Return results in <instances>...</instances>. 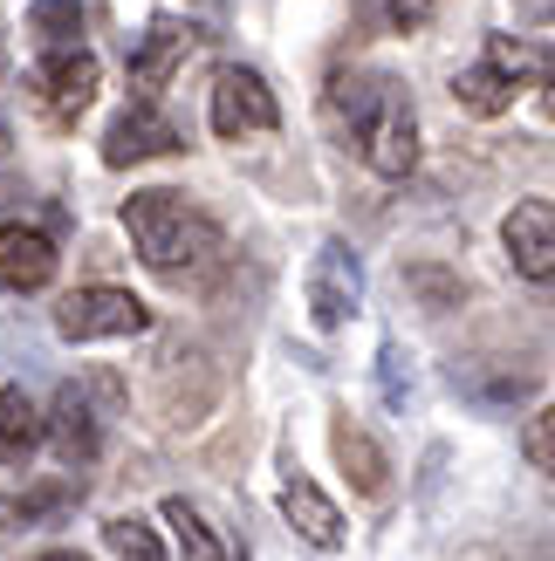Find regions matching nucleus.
I'll use <instances>...</instances> for the list:
<instances>
[{
    "label": "nucleus",
    "instance_id": "nucleus-9",
    "mask_svg": "<svg viewBox=\"0 0 555 561\" xmlns=\"http://www.w3.org/2000/svg\"><path fill=\"white\" fill-rule=\"evenodd\" d=\"M501 247L514 274L555 280V199H514V213L501 219Z\"/></svg>",
    "mask_w": 555,
    "mask_h": 561
},
{
    "label": "nucleus",
    "instance_id": "nucleus-6",
    "mask_svg": "<svg viewBox=\"0 0 555 561\" xmlns=\"http://www.w3.org/2000/svg\"><path fill=\"white\" fill-rule=\"evenodd\" d=\"M192 42H200V27L172 21V14H158L145 35H137V48H131V90H137V103H158V90L185 69Z\"/></svg>",
    "mask_w": 555,
    "mask_h": 561
},
{
    "label": "nucleus",
    "instance_id": "nucleus-15",
    "mask_svg": "<svg viewBox=\"0 0 555 561\" xmlns=\"http://www.w3.org/2000/svg\"><path fill=\"white\" fill-rule=\"evenodd\" d=\"M42 411H35V398H27V390L21 383H8V390H0V466H27V459H35L42 453Z\"/></svg>",
    "mask_w": 555,
    "mask_h": 561
},
{
    "label": "nucleus",
    "instance_id": "nucleus-24",
    "mask_svg": "<svg viewBox=\"0 0 555 561\" xmlns=\"http://www.w3.org/2000/svg\"><path fill=\"white\" fill-rule=\"evenodd\" d=\"M35 561H90V554H76V548H48V554H35Z\"/></svg>",
    "mask_w": 555,
    "mask_h": 561
},
{
    "label": "nucleus",
    "instance_id": "nucleus-22",
    "mask_svg": "<svg viewBox=\"0 0 555 561\" xmlns=\"http://www.w3.org/2000/svg\"><path fill=\"white\" fill-rule=\"evenodd\" d=\"M377 363H384V398H392V404H405V390H411V377L398 370V363H405V356H398V343H384V356H377Z\"/></svg>",
    "mask_w": 555,
    "mask_h": 561
},
{
    "label": "nucleus",
    "instance_id": "nucleus-14",
    "mask_svg": "<svg viewBox=\"0 0 555 561\" xmlns=\"http://www.w3.org/2000/svg\"><path fill=\"white\" fill-rule=\"evenodd\" d=\"M82 500V480H48V486H27V493H0V535H27V527H48L63 507Z\"/></svg>",
    "mask_w": 555,
    "mask_h": 561
},
{
    "label": "nucleus",
    "instance_id": "nucleus-5",
    "mask_svg": "<svg viewBox=\"0 0 555 561\" xmlns=\"http://www.w3.org/2000/svg\"><path fill=\"white\" fill-rule=\"evenodd\" d=\"M206 117H213V137H247V130L282 124V103H274L261 69H219L213 96H206Z\"/></svg>",
    "mask_w": 555,
    "mask_h": 561
},
{
    "label": "nucleus",
    "instance_id": "nucleus-11",
    "mask_svg": "<svg viewBox=\"0 0 555 561\" xmlns=\"http://www.w3.org/2000/svg\"><path fill=\"white\" fill-rule=\"evenodd\" d=\"M35 82H42V103L55 110V117H82V110L97 103L103 69H97L90 48H55V55H42V62H35Z\"/></svg>",
    "mask_w": 555,
    "mask_h": 561
},
{
    "label": "nucleus",
    "instance_id": "nucleus-13",
    "mask_svg": "<svg viewBox=\"0 0 555 561\" xmlns=\"http://www.w3.org/2000/svg\"><path fill=\"white\" fill-rule=\"evenodd\" d=\"M329 453H337V466L350 472V486L364 493V500H384V493H392V459H384V445L356 425L350 411L329 425Z\"/></svg>",
    "mask_w": 555,
    "mask_h": 561
},
{
    "label": "nucleus",
    "instance_id": "nucleus-16",
    "mask_svg": "<svg viewBox=\"0 0 555 561\" xmlns=\"http://www.w3.org/2000/svg\"><path fill=\"white\" fill-rule=\"evenodd\" d=\"M165 527H172V541H179V561H234L227 541L206 527V514L192 507V500H165Z\"/></svg>",
    "mask_w": 555,
    "mask_h": 561
},
{
    "label": "nucleus",
    "instance_id": "nucleus-23",
    "mask_svg": "<svg viewBox=\"0 0 555 561\" xmlns=\"http://www.w3.org/2000/svg\"><path fill=\"white\" fill-rule=\"evenodd\" d=\"M439 14V0H392V27H405V35H411V27H426Z\"/></svg>",
    "mask_w": 555,
    "mask_h": 561
},
{
    "label": "nucleus",
    "instance_id": "nucleus-7",
    "mask_svg": "<svg viewBox=\"0 0 555 561\" xmlns=\"http://www.w3.org/2000/svg\"><path fill=\"white\" fill-rule=\"evenodd\" d=\"M42 432L55 438V453H63L69 472H90L97 453H103V417H97V404H90V390H82V383H63V390H55Z\"/></svg>",
    "mask_w": 555,
    "mask_h": 561
},
{
    "label": "nucleus",
    "instance_id": "nucleus-21",
    "mask_svg": "<svg viewBox=\"0 0 555 561\" xmlns=\"http://www.w3.org/2000/svg\"><path fill=\"white\" fill-rule=\"evenodd\" d=\"M521 453H529L535 472H548V480H555V398L529 417V425H521Z\"/></svg>",
    "mask_w": 555,
    "mask_h": 561
},
{
    "label": "nucleus",
    "instance_id": "nucleus-12",
    "mask_svg": "<svg viewBox=\"0 0 555 561\" xmlns=\"http://www.w3.org/2000/svg\"><path fill=\"white\" fill-rule=\"evenodd\" d=\"M282 520H288L316 554H337V548H343V514H337V500H329L316 480H302V472H288V480H282Z\"/></svg>",
    "mask_w": 555,
    "mask_h": 561
},
{
    "label": "nucleus",
    "instance_id": "nucleus-25",
    "mask_svg": "<svg viewBox=\"0 0 555 561\" xmlns=\"http://www.w3.org/2000/svg\"><path fill=\"white\" fill-rule=\"evenodd\" d=\"M542 103H548V117H555V76H548V82H542Z\"/></svg>",
    "mask_w": 555,
    "mask_h": 561
},
{
    "label": "nucleus",
    "instance_id": "nucleus-10",
    "mask_svg": "<svg viewBox=\"0 0 555 561\" xmlns=\"http://www.w3.org/2000/svg\"><path fill=\"white\" fill-rule=\"evenodd\" d=\"M55 267H63V254L42 227H27V219L0 227V295H35L55 280Z\"/></svg>",
    "mask_w": 555,
    "mask_h": 561
},
{
    "label": "nucleus",
    "instance_id": "nucleus-4",
    "mask_svg": "<svg viewBox=\"0 0 555 561\" xmlns=\"http://www.w3.org/2000/svg\"><path fill=\"white\" fill-rule=\"evenodd\" d=\"M356 301H364V261H356L350 240H322L316 261H309V322L329 335L356 316Z\"/></svg>",
    "mask_w": 555,
    "mask_h": 561
},
{
    "label": "nucleus",
    "instance_id": "nucleus-27",
    "mask_svg": "<svg viewBox=\"0 0 555 561\" xmlns=\"http://www.w3.org/2000/svg\"><path fill=\"white\" fill-rule=\"evenodd\" d=\"M0 145H8V124H0Z\"/></svg>",
    "mask_w": 555,
    "mask_h": 561
},
{
    "label": "nucleus",
    "instance_id": "nucleus-1",
    "mask_svg": "<svg viewBox=\"0 0 555 561\" xmlns=\"http://www.w3.org/2000/svg\"><path fill=\"white\" fill-rule=\"evenodd\" d=\"M124 233L137 247V261H145L151 274H165V280L206 274L219 261V247H227L219 227L185 199V192H165V185L131 192V199H124Z\"/></svg>",
    "mask_w": 555,
    "mask_h": 561
},
{
    "label": "nucleus",
    "instance_id": "nucleus-20",
    "mask_svg": "<svg viewBox=\"0 0 555 561\" xmlns=\"http://www.w3.org/2000/svg\"><path fill=\"white\" fill-rule=\"evenodd\" d=\"M103 541H110V554H117V561H165V541L137 514H117V520L103 527Z\"/></svg>",
    "mask_w": 555,
    "mask_h": 561
},
{
    "label": "nucleus",
    "instance_id": "nucleus-3",
    "mask_svg": "<svg viewBox=\"0 0 555 561\" xmlns=\"http://www.w3.org/2000/svg\"><path fill=\"white\" fill-rule=\"evenodd\" d=\"M151 308L131 288H76L55 301V335L63 343H124V335H145Z\"/></svg>",
    "mask_w": 555,
    "mask_h": 561
},
{
    "label": "nucleus",
    "instance_id": "nucleus-8",
    "mask_svg": "<svg viewBox=\"0 0 555 561\" xmlns=\"http://www.w3.org/2000/svg\"><path fill=\"white\" fill-rule=\"evenodd\" d=\"M179 145H185V137H179V124L165 117L158 103H131L124 117L103 130V164L124 172V164H145V158H172Z\"/></svg>",
    "mask_w": 555,
    "mask_h": 561
},
{
    "label": "nucleus",
    "instance_id": "nucleus-28",
    "mask_svg": "<svg viewBox=\"0 0 555 561\" xmlns=\"http://www.w3.org/2000/svg\"><path fill=\"white\" fill-rule=\"evenodd\" d=\"M0 55H8V48H0Z\"/></svg>",
    "mask_w": 555,
    "mask_h": 561
},
{
    "label": "nucleus",
    "instance_id": "nucleus-26",
    "mask_svg": "<svg viewBox=\"0 0 555 561\" xmlns=\"http://www.w3.org/2000/svg\"><path fill=\"white\" fill-rule=\"evenodd\" d=\"M200 8H227V0H200Z\"/></svg>",
    "mask_w": 555,
    "mask_h": 561
},
{
    "label": "nucleus",
    "instance_id": "nucleus-17",
    "mask_svg": "<svg viewBox=\"0 0 555 561\" xmlns=\"http://www.w3.org/2000/svg\"><path fill=\"white\" fill-rule=\"evenodd\" d=\"M480 62H494V69L514 82V90H529V82H548V76H555L548 48H542V42H514V35H494Z\"/></svg>",
    "mask_w": 555,
    "mask_h": 561
},
{
    "label": "nucleus",
    "instance_id": "nucleus-2",
    "mask_svg": "<svg viewBox=\"0 0 555 561\" xmlns=\"http://www.w3.org/2000/svg\"><path fill=\"white\" fill-rule=\"evenodd\" d=\"M343 124L356 137V158L371 164L377 179H405L419 164V110H411V90L398 76H343L337 82Z\"/></svg>",
    "mask_w": 555,
    "mask_h": 561
},
{
    "label": "nucleus",
    "instance_id": "nucleus-19",
    "mask_svg": "<svg viewBox=\"0 0 555 561\" xmlns=\"http://www.w3.org/2000/svg\"><path fill=\"white\" fill-rule=\"evenodd\" d=\"M27 35L42 42V55L82 48V8L76 0H35V8H27Z\"/></svg>",
    "mask_w": 555,
    "mask_h": 561
},
{
    "label": "nucleus",
    "instance_id": "nucleus-18",
    "mask_svg": "<svg viewBox=\"0 0 555 561\" xmlns=\"http://www.w3.org/2000/svg\"><path fill=\"white\" fill-rule=\"evenodd\" d=\"M453 96H460V110H474V117H501V110H514V82L494 62H474V69H460Z\"/></svg>",
    "mask_w": 555,
    "mask_h": 561
}]
</instances>
